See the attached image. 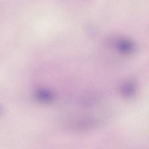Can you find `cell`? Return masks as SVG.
<instances>
[{
    "mask_svg": "<svg viewBox=\"0 0 149 149\" xmlns=\"http://www.w3.org/2000/svg\"><path fill=\"white\" fill-rule=\"evenodd\" d=\"M118 42L117 47L119 51L123 52H130L134 49V46L130 41L126 40H120Z\"/></svg>",
    "mask_w": 149,
    "mask_h": 149,
    "instance_id": "cell-1",
    "label": "cell"
},
{
    "mask_svg": "<svg viewBox=\"0 0 149 149\" xmlns=\"http://www.w3.org/2000/svg\"><path fill=\"white\" fill-rule=\"evenodd\" d=\"M36 97L39 101L42 102H49L54 98L52 93L46 90H38L35 93Z\"/></svg>",
    "mask_w": 149,
    "mask_h": 149,
    "instance_id": "cell-2",
    "label": "cell"
},
{
    "mask_svg": "<svg viewBox=\"0 0 149 149\" xmlns=\"http://www.w3.org/2000/svg\"><path fill=\"white\" fill-rule=\"evenodd\" d=\"M134 91V85L131 82L126 83L122 88V92L126 96H130Z\"/></svg>",
    "mask_w": 149,
    "mask_h": 149,
    "instance_id": "cell-3",
    "label": "cell"
}]
</instances>
